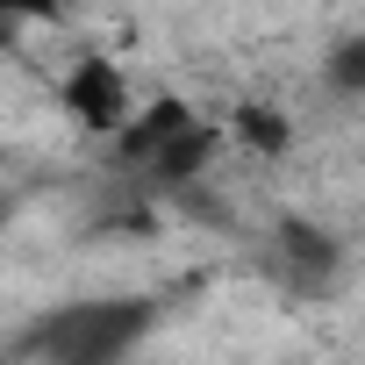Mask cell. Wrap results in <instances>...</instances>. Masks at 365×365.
Segmentation results:
<instances>
[{
    "label": "cell",
    "mask_w": 365,
    "mask_h": 365,
    "mask_svg": "<svg viewBox=\"0 0 365 365\" xmlns=\"http://www.w3.org/2000/svg\"><path fill=\"white\" fill-rule=\"evenodd\" d=\"M29 15H58V0H0V29H8V36H15Z\"/></svg>",
    "instance_id": "cell-7"
},
{
    "label": "cell",
    "mask_w": 365,
    "mask_h": 365,
    "mask_svg": "<svg viewBox=\"0 0 365 365\" xmlns=\"http://www.w3.org/2000/svg\"><path fill=\"white\" fill-rule=\"evenodd\" d=\"M237 136L251 143V150H265V158H279L287 150V115H272V108H237Z\"/></svg>",
    "instance_id": "cell-5"
},
{
    "label": "cell",
    "mask_w": 365,
    "mask_h": 365,
    "mask_svg": "<svg viewBox=\"0 0 365 365\" xmlns=\"http://www.w3.org/2000/svg\"><path fill=\"white\" fill-rule=\"evenodd\" d=\"M322 79H329V86H336L344 101H358V93H365V36H344V43L329 51Z\"/></svg>",
    "instance_id": "cell-6"
},
{
    "label": "cell",
    "mask_w": 365,
    "mask_h": 365,
    "mask_svg": "<svg viewBox=\"0 0 365 365\" xmlns=\"http://www.w3.org/2000/svg\"><path fill=\"white\" fill-rule=\"evenodd\" d=\"M65 115L79 122V129H93V136H122L129 129V86H122V72L108 65V58H79L72 72H65Z\"/></svg>",
    "instance_id": "cell-3"
},
{
    "label": "cell",
    "mask_w": 365,
    "mask_h": 365,
    "mask_svg": "<svg viewBox=\"0 0 365 365\" xmlns=\"http://www.w3.org/2000/svg\"><path fill=\"white\" fill-rule=\"evenodd\" d=\"M215 129L187 108V101H150L143 115H129V129L115 136V172L136 179L150 194H187L194 179L215 165Z\"/></svg>",
    "instance_id": "cell-2"
},
{
    "label": "cell",
    "mask_w": 365,
    "mask_h": 365,
    "mask_svg": "<svg viewBox=\"0 0 365 365\" xmlns=\"http://www.w3.org/2000/svg\"><path fill=\"white\" fill-rule=\"evenodd\" d=\"M150 322H158V301H143V294L65 301L22 336V358H36V365H129V351L150 336Z\"/></svg>",
    "instance_id": "cell-1"
},
{
    "label": "cell",
    "mask_w": 365,
    "mask_h": 365,
    "mask_svg": "<svg viewBox=\"0 0 365 365\" xmlns=\"http://www.w3.org/2000/svg\"><path fill=\"white\" fill-rule=\"evenodd\" d=\"M336 265H344V251H336L329 230H315L308 215H279V230H272V272H279L287 287L322 294V287L336 279Z\"/></svg>",
    "instance_id": "cell-4"
}]
</instances>
